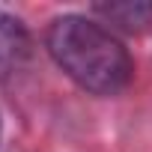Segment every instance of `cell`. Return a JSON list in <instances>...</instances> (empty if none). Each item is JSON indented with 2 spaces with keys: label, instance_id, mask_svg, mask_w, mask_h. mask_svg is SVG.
Masks as SVG:
<instances>
[{
  "label": "cell",
  "instance_id": "1",
  "mask_svg": "<svg viewBox=\"0 0 152 152\" xmlns=\"http://www.w3.org/2000/svg\"><path fill=\"white\" fill-rule=\"evenodd\" d=\"M45 45L54 63L93 96H116L131 81V54L102 21L87 15H60L51 21Z\"/></svg>",
  "mask_w": 152,
  "mask_h": 152
},
{
  "label": "cell",
  "instance_id": "2",
  "mask_svg": "<svg viewBox=\"0 0 152 152\" xmlns=\"http://www.w3.org/2000/svg\"><path fill=\"white\" fill-rule=\"evenodd\" d=\"M30 57V33L21 18L0 9V81L24 69Z\"/></svg>",
  "mask_w": 152,
  "mask_h": 152
},
{
  "label": "cell",
  "instance_id": "3",
  "mask_svg": "<svg viewBox=\"0 0 152 152\" xmlns=\"http://www.w3.org/2000/svg\"><path fill=\"white\" fill-rule=\"evenodd\" d=\"M93 12L122 33H143L152 27V0H110V3H96Z\"/></svg>",
  "mask_w": 152,
  "mask_h": 152
}]
</instances>
